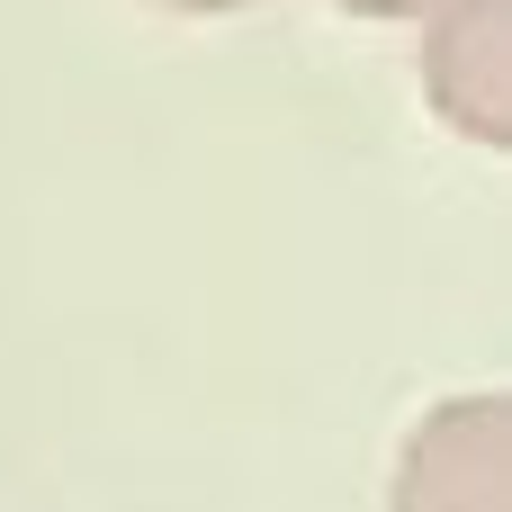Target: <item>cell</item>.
Here are the masks:
<instances>
[{"label":"cell","instance_id":"1","mask_svg":"<svg viewBox=\"0 0 512 512\" xmlns=\"http://www.w3.org/2000/svg\"><path fill=\"white\" fill-rule=\"evenodd\" d=\"M396 512H512V396H468L414 423Z\"/></svg>","mask_w":512,"mask_h":512},{"label":"cell","instance_id":"2","mask_svg":"<svg viewBox=\"0 0 512 512\" xmlns=\"http://www.w3.org/2000/svg\"><path fill=\"white\" fill-rule=\"evenodd\" d=\"M423 72H432V99L450 126L512 153V0H450Z\"/></svg>","mask_w":512,"mask_h":512},{"label":"cell","instance_id":"4","mask_svg":"<svg viewBox=\"0 0 512 512\" xmlns=\"http://www.w3.org/2000/svg\"><path fill=\"white\" fill-rule=\"evenodd\" d=\"M171 9H243V0H171Z\"/></svg>","mask_w":512,"mask_h":512},{"label":"cell","instance_id":"3","mask_svg":"<svg viewBox=\"0 0 512 512\" xmlns=\"http://www.w3.org/2000/svg\"><path fill=\"white\" fill-rule=\"evenodd\" d=\"M342 9H369V18H414V9H432V0H342Z\"/></svg>","mask_w":512,"mask_h":512}]
</instances>
